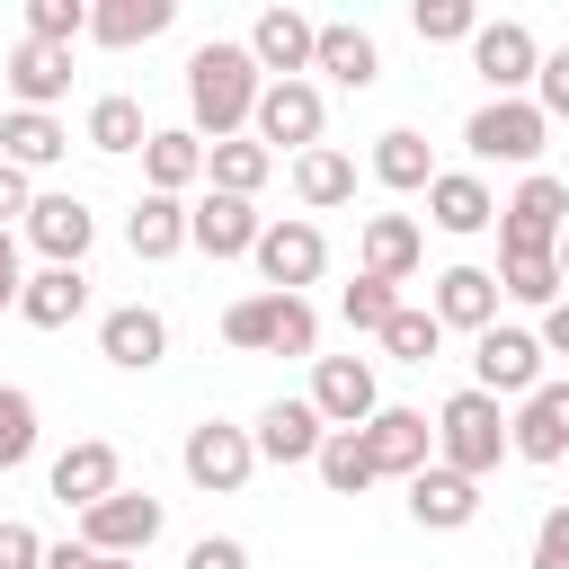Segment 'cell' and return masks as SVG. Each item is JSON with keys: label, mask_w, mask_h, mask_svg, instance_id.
Instances as JSON below:
<instances>
[{"label": "cell", "mask_w": 569, "mask_h": 569, "mask_svg": "<svg viewBox=\"0 0 569 569\" xmlns=\"http://www.w3.org/2000/svg\"><path fill=\"white\" fill-rule=\"evenodd\" d=\"M0 80H9V98H18V107L53 116V98L71 89V53H62V44H36V36H18V44H9V62H0Z\"/></svg>", "instance_id": "obj_17"}, {"label": "cell", "mask_w": 569, "mask_h": 569, "mask_svg": "<svg viewBox=\"0 0 569 569\" xmlns=\"http://www.w3.org/2000/svg\"><path fill=\"white\" fill-rule=\"evenodd\" d=\"M507 453L516 462H569V382L525 391V409L507 418Z\"/></svg>", "instance_id": "obj_11"}, {"label": "cell", "mask_w": 569, "mask_h": 569, "mask_svg": "<svg viewBox=\"0 0 569 569\" xmlns=\"http://www.w3.org/2000/svg\"><path fill=\"white\" fill-rule=\"evenodd\" d=\"M151 533H160V498H142V489H116V498H98V507L80 516V542H89L98 560H142Z\"/></svg>", "instance_id": "obj_9"}, {"label": "cell", "mask_w": 569, "mask_h": 569, "mask_svg": "<svg viewBox=\"0 0 569 569\" xmlns=\"http://www.w3.org/2000/svg\"><path fill=\"white\" fill-rule=\"evenodd\" d=\"M373 178H382V187H400V196H427V187H436V151H427V133L391 124V133L373 142Z\"/></svg>", "instance_id": "obj_31"}, {"label": "cell", "mask_w": 569, "mask_h": 569, "mask_svg": "<svg viewBox=\"0 0 569 569\" xmlns=\"http://www.w3.org/2000/svg\"><path fill=\"white\" fill-rule=\"evenodd\" d=\"M98 356H107V365H124V373H151V365L169 356V320H160L151 302H124V311H107V320H98Z\"/></svg>", "instance_id": "obj_19"}, {"label": "cell", "mask_w": 569, "mask_h": 569, "mask_svg": "<svg viewBox=\"0 0 569 569\" xmlns=\"http://www.w3.org/2000/svg\"><path fill=\"white\" fill-rule=\"evenodd\" d=\"M409 27H418V44H471L480 36V9L471 0H418Z\"/></svg>", "instance_id": "obj_38"}, {"label": "cell", "mask_w": 569, "mask_h": 569, "mask_svg": "<svg viewBox=\"0 0 569 569\" xmlns=\"http://www.w3.org/2000/svg\"><path fill=\"white\" fill-rule=\"evenodd\" d=\"M427 222L453 231V240H471V231L498 222V196L480 187V169H436V187H427Z\"/></svg>", "instance_id": "obj_21"}, {"label": "cell", "mask_w": 569, "mask_h": 569, "mask_svg": "<svg viewBox=\"0 0 569 569\" xmlns=\"http://www.w3.org/2000/svg\"><path fill=\"white\" fill-rule=\"evenodd\" d=\"M142 178H151V196H187V187L204 178V142H196V124H160V133L142 142Z\"/></svg>", "instance_id": "obj_28"}, {"label": "cell", "mask_w": 569, "mask_h": 569, "mask_svg": "<svg viewBox=\"0 0 569 569\" xmlns=\"http://www.w3.org/2000/svg\"><path fill=\"white\" fill-rule=\"evenodd\" d=\"M267 169H276V151L267 142H204V178H213V196H258L267 187Z\"/></svg>", "instance_id": "obj_32"}, {"label": "cell", "mask_w": 569, "mask_h": 569, "mask_svg": "<svg viewBox=\"0 0 569 569\" xmlns=\"http://www.w3.org/2000/svg\"><path fill=\"white\" fill-rule=\"evenodd\" d=\"M356 436H365L373 471H400V480H409V471H427V462H436V427H427V409H373Z\"/></svg>", "instance_id": "obj_13"}, {"label": "cell", "mask_w": 569, "mask_h": 569, "mask_svg": "<svg viewBox=\"0 0 569 569\" xmlns=\"http://www.w3.org/2000/svg\"><path fill=\"white\" fill-rule=\"evenodd\" d=\"M551 267H560V293H569V231H560V249H551Z\"/></svg>", "instance_id": "obj_51"}, {"label": "cell", "mask_w": 569, "mask_h": 569, "mask_svg": "<svg viewBox=\"0 0 569 569\" xmlns=\"http://www.w3.org/2000/svg\"><path fill=\"white\" fill-rule=\"evenodd\" d=\"M293 196H302L311 213L347 204V196H356V160H347V151H329V142H311V151L293 160Z\"/></svg>", "instance_id": "obj_33"}, {"label": "cell", "mask_w": 569, "mask_h": 569, "mask_svg": "<svg viewBox=\"0 0 569 569\" xmlns=\"http://www.w3.org/2000/svg\"><path fill=\"white\" fill-rule=\"evenodd\" d=\"M178 462H187V480L196 489H213V498H231L249 471H258V445H249V427H222V418H196L187 427V445H178Z\"/></svg>", "instance_id": "obj_7"}, {"label": "cell", "mask_w": 569, "mask_h": 569, "mask_svg": "<svg viewBox=\"0 0 569 569\" xmlns=\"http://www.w3.org/2000/svg\"><path fill=\"white\" fill-rule=\"evenodd\" d=\"M427 311H436V329H471L480 338V329H498V276L489 267H445Z\"/></svg>", "instance_id": "obj_22"}, {"label": "cell", "mask_w": 569, "mask_h": 569, "mask_svg": "<svg viewBox=\"0 0 569 569\" xmlns=\"http://www.w3.org/2000/svg\"><path fill=\"white\" fill-rule=\"evenodd\" d=\"M27 240L44 249V267H80L89 240H98V213H89L80 196H36V204H27Z\"/></svg>", "instance_id": "obj_15"}, {"label": "cell", "mask_w": 569, "mask_h": 569, "mask_svg": "<svg viewBox=\"0 0 569 569\" xmlns=\"http://www.w3.org/2000/svg\"><path fill=\"white\" fill-rule=\"evenodd\" d=\"M560 231H569V187L551 178V169H533L507 204H498V249H560Z\"/></svg>", "instance_id": "obj_5"}, {"label": "cell", "mask_w": 569, "mask_h": 569, "mask_svg": "<svg viewBox=\"0 0 569 569\" xmlns=\"http://www.w3.org/2000/svg\"><path fill=\"white\" fill-rule=\"evenodd\" d=\"M311 471H320V480H329L338 498H356V489H373V480H382L356 427H329V436H320V453H311Z\"/></svg>", "instance_id": "obj_35"}, {"label": "cell", "mask_w": 569, "mask_h": 569, "mask_svg": "<svg viewBox=\"0 0 569 569\" xmlns=\"http://www.w3.org/2000/svg\"><path fill=\"white\" fill-rule=\"evenodd\" d=\"M258 204H240V196H204V204H187V249H204V258H249L258 249Z\"/></svg>", "instance_id": "obj_18"}, {"label": "cell", "mask_w": 569, "mask_h": 569, "mask_svg": "<svg viewBox=\"0 0 569 569\" xmlns=\"http://www.w3.org/2000/svg\"><path fill=\"white\" fill-rule=\"evenodd\" d=\"M382 347H391L400 365H427V356L445 347V329H436V311H418V302H400V311L382 320Z\"/></svg>", "instance_id": "obj_39"}, {"label": "cell", "mask_w": 569, "mask_h": 569, "mask_svg": "<svg viewBox=\"0 0 569 569\" xmlns=\"http://www.w3.org/2000/svg\"><path fill=\"white\" fill-rule=\"evenodd\" d=\"M409 516H418L427 533H462V525L480 516V480H462V471L427 462V471H409Z\"/></svg>", "instance_id": "obj_20"}, {"label": "cell", "mask_w": 569, "mask_h": 569, "mask_svg": "<svg viewBox=\"0 0 569 569\" xmlns=\"http://www.w3.org/2000/svg\"><path fill=\"white\" fill-rule=\"evenodd\" d=\"M542 382V347H533V329H480L471 338V391H489V400H525Z\"/></svg>", "instance_id": "obj_10"}, {"label": "cell", "mask_w": 569, "mask_h": 569, "mask_svg": "<svg viewBox=\"0 0 569 569\" xmlns=\"http://www.w3.org/2000/svg\"><path fill=\"white\" fill-rule=\"evenodd\" d=\"M498 293H516V302H560V267L542 258V249H498Z\"/></svg>", "instance_id": "obj_36"}, {"label": "cell", "mask_w": 569, "mask_h": 569, "mask_svg": "<svg viewBox=\"0 0 569 569\" xmlns=\"http://www.w3.org/2000/svg\"><path fill=\"white\" fill-rule=\"evenodd\" d=\"M36 453V400L18 382H0V471H18Z\"/></svg>", "instance_id": "obj_40"}, {"label": "cell", "mask_w": 569, "mask_h": 569, "mask_svg": "<svg viewBox=\"0 0 569 569\" xmlns=\"http://www.w3.org/2000/svg\"><path fill=\"white\" fill-rule=\"evenodd\" d=\"M44 569H107L89 542H44Z\"/></svg>", "instance_id": "obj_50"}, {"label": "cell", "mask_w": 569, "mask_h": 569, "mask_svg": "<svg viewBox=\"0 0 569 569\" xmlns=\"http://www.w3.org/2000/svg\"><path fill=\"white\" fill-rule=\"evenodd\" d=\"M107 569H142V560H107Z\"/></svg>", "instance_id": "obj_52"}, {"label": "cell", "mask_w": 569, "mask_h": 569, "mask_svg": "<svg viewBox=\"0 0 569 569\" xmlns=\"http://www.w3.org/2000/svg\"><path fill=\"white\" fill-rule=\"evenodd\" d=\"M27 204H36L27 169H9V160H0V231H9V222H27Z\"/></svg>", "instance_id": "obj_47"}, {"label": "cell", "mask_w": 569, "mask_h": 569, "mask_svg": "<svg viewBox=\"0 0 569 569\" xmlns=\"http://www.w3.org/2000/svg\"><path fill=\"white\" fill-rule=\"evenodd\" d=\"M320 409L311 400H267L258 409V427H249V445H258V462H311L320 453Z\"/></svg>", "instance_id": "obj_23"}, {"label": "cell", "mask_w": 569, "mask_h": 569, "mask_svg": "<svg viewBox=\"0 0 569 569\" xmlns=\"http://www.w3.org/2000/svg\"><path fill=\"white\" fill-rule=\"evenodd\" d=\"M471 71L489 80V98H525L533 71H542L533 27H525V18H480V36H471Z\"/></svg>", "instance_id": "obj_6"}, {"label": "cell", "mask_w": 569, "mask_h": 569, "mask_svg": "<svg viewBox=\"0 0 569 569\" xmlns=\"http://www.w3.org/2000/svg\"><path fill=\"white\" fill-rule=\"evenodd\" d=\"M89 311V276L80 267H36L27 284H18V320L27 329H71Z\"/></svg>", "instance_id": "obj_24"}, {"label": "cell", "mask_w": 569, "mask_h": 569, "mask_svg": "<svg viewBox=\"0 0 569 569\" xmlns=\"http://www.w3.org/2000/svg\"><path fill=\"white\" fill-rule=\"evenodd\" d=\"M27 36L71 53V36H89V0H27Z\"/></svg>", "instance_id": "obj_41"}, {"label": "cell", "mask_w": 569, "mask_h": 569, "mask_svg": "<svg viewBox=\"0 0 569 569\" xmlns=\"http://www.w3.org/2000/svg\"><path fill=\"white\" fill-rule=\"evenodd\" d=\"M533 569H569V507H551L533 525Z\"/></svg>", "instance_id": "obj_45"}, {"label": "cell", "mask_w": 569, "mask_h": 569, "mask_svg": "<svg viewBox=\"0 0 569 569\" xmlns=\"http://www.w3.org/2000/svg\"><path fill=\"white\" fill-rule=\"evenodd\" d=\"M338 311H347V329H373V338H382V320L400 311V284H382V276H356V284L338 293Z\"/></svg>", "instance_id": "obj_42"}, {"label": "cell", "mask_w": 569, "mask_h": 569, "mask_svg": "<svg viewBox=\"0 0 569 569\" xmlns=\"http://www.w3.org/2000/svg\"><path fill=\"white\" fill-rule=\"evenodd\" d=\"M311 44H320V27H311L302 9H267V18L249 27V62H258V80H302V71H311Z\"/></svg>", "instance_id": "obj_14"}, {"label": "cell", "mask_w": 569, "mask_h": 569, "mask_svg": "<svg viewBox=\"0 0 569 569\" xmlns=\"http://www.w3.org/2000/svg\"><path fill=\"white\" fill-rule=\"evenodd\" d=\"M365 276H382V284H409L418 276V258H427V240H418V222L409 213H365Z\"/></svg>", "instance_id": "obj_25"}, {"label": "cell", "mask_w": 569, "mask_h": 569, "mask_svg": "<svg viewBox=\"0 0 569 569\" xmlns=\"http://www.w3.org/2000/svg\"><path fill=\"white\" fill-rule=\"evenodd\" d=\"M258 89H267V80H258L249 44H196V53H187V116H196V142H204V133H213V142H240Z\"/></svg>", "instance_id": "obj_1"}, {"label": "cell", "mask_w": 569, "mask_h": 569, "mask_svg": "<svg viewBox=\"0 0 569 569\" xmlns=\"http://www.w3.org/2000/svg\"><path fill=\"white\" fill-rule=\"evenodd\" d=\"M311 71H329L338 89H373V80H382V44H373L365 27H347V18H338V27H320Z\"/></svg>", "instance_id": "obj_27"}, {"label": "cell", "mask_w": 569, "mask_h": 569, "mask_svg": "<svg viewBox=\"0 0 569 569\" xmlns=\"http://www.w3.org/2000/svg\"><path fill=\"white\" fill-rule=\"evenodd\" d=\"M124 249H133L142 267L178 258V249H187V204H178V196H142V204L124 213Z\"/></svg>", "instance_id": "obj_29"}, {"label": "cell", "mask_w": 569, "mask_h": 569, "mask_svg": "<svg viewBox=\"0 0 569 569\" xmlns=\"http://www.w3.org/2000/svg\"><path fill=\"white\" fill-rule=\"evenodd\" d=\"M258 276H267V293H302V284H320V267H329V240H320V222H267L258 231Z\"/></svg>", "instance_id": "obj_8"}, {"label": "cell", "mask_w": 569, "mask_h": 569, "mask_svg": "<svg viewBox=\"0 0 569 569\" xmlns=\"http://www.w3.org/2000/svg\"><path fill=\"white\" fill-rule=\"evenodd\" d=\"M116 489H124V462H116V445H107V436H80L71 453H53V498H62V507H80V516H89V507H98V498H116Z\"/></svg>", "instance_id": "obj_16"}, {"label": "cell", "mask_w": 569, "mask_h": 569, "mask_svg": "<svg viewBox=\"0 0 569 569\" xmlns=\"http://www.w3.org/2000/svg\"><path fill=\"white\" fill-rule=\"evenodd\" d=\"M276 320H284V293H249V302L222 311V338L249 347V356H276Z\"/></svg>", "instance_id": "obj_37"}, {"label": "cell", "mask_w": 569, "mask_h": 569, "mask_svg": "<svg viewBox=\"0 0 569 569\" xmlns=\"http://www.w3.org/2000/svg\"><path fill=\"white\" fill-rule=\"evenodd\" d=\"M320 124H329V107H320V89H311V80H267V89H258V107H249V142L293 151V160L320 142Z\"/></svg>", "instance_id": "obj_4"}, {"label": "cell", "mask_w": 569, "mask_h": 569, "mask_svg": "<svg viewBox=\"0 0 569 569\" xmlns=\"http://www.w3.org/2000/svg\"><path fill=\"white\" fill-rule=\"evenodd\" d=\"M533 347H542V356H569V293H560V302L542 311V329H533Z\"/></svg>", "instance_id": "obj_48"}, {"label": "cell", "mask_w": 569, "mask_h": 569, "mask_svg": "<svg viewBox=\"0 0 569 569\" xmlns=\"http://www.w3.org/2000/svg\"><path fill=\"white\" fill-rule=\"evenodd\" d=\"M498 453H507V409L489 400V391H453L445 409H436V462L445 471H462V480H489L498 471Z\"/></svg>", "instance_id": "obj_2"}, {"label": "cell", "mask_w": 569, "mask_h": 569, "mask_svg": "<svg viewBox=\"0 0 569 569\" xmlns=\"http://www.w3.org/2000/svg\"><path fill=\"white\" fill-rule=\"evenodd\" d=\"M187 569H249V542H231V533H204V542L187 551Z\"/></svg>", "instance_id": "obj_46"}, {"label": "cell", "mask_w": 569, "mask_h": 569, "mask_svg": "<svg viewBox=\"0 0 569 569\" xmlns=\"http://www.w3.org/2000/svg\"><path fill=\"white\" fill-rule=\"evenodd\" d=\"M18 284H27V267H18V240L0 231V311H18Z\"/></svg>", "instance_id": "obj_49"}, {"label": "cell", "mask_w": 569, "mask_h": 569, "mask_svg": "<svg viewBox=\"0 0 569 569\" xmlns=\"http://www.w3.org/2000/svg\"><path fill=\"white\" fill-rule=\"evenodd\" d=\"M311 409H320V427H365V418L382 409L373 365H365V356H320V365H311Z\"/></svg>", "instance_id": "obj_12"}, {"label": "cell", "mask_w": 569, "mask_h": 569, "mask_svg": "<svg viewBox=\"0 0 569 569\" xmlns=\"http://www.w3.org/2000/svg\"><path fill=\"white\" fill-rule=\"evenodd\" d=\"M533 107H542V124H569V44L542 53V71H533Z\"/></svg>", "instance_id": "obj_43"}, {"label": "cell", "mask_w": 569, "mask_h": 569, "mask_svg": "<svg viewBox=\"0 0 569 569\" xmlns=\"http://www.w3.org/2000/svg\"><path fill=\"white\" fill-rule=\"evenodd\" d=\"M80 133H89V151H116V160L151 142V124H142V98H124V89H107V98L89 107V124H80Z\"/></svg>", "instance_id": "obj_34"}, {"label": "cell", "mask_w": 569, "mask_h": 569, "mask_svg": "<svg viewBox=\"0 0 569 569\" xmlns=\"http://www.w3.org/2000/svg\"><path fill=\"white\" fill-rule=\"evenodd\" d=\"M62 151H71V133H62L53 116H36V107H9V116H0V160H9V169H53Z\"/></svg>", "instance_id": "obj_30"}, {"label": "cell", "mask_w": 569, "mask_h": 569, "mask_svg": "<svg viewBox=\"0 0 569 569\" xmlns=\"http://www.w3.org/2000/svg\"><path fill=\"white\" fill-rule=\"evenodd\" d=\"M0 569H44V542H36V525L0 516Z\"/></svg>", "instance_id": "obj_44"}, {"label": "cell", "mask_w": 569, "mask_h": 569, "mask_svg": "<svg viewBox=\"0 0 569 569\" xmlns=\"http://www.w3.org/2000/svg\"><path fill=\"white\" fill-rule=\"evenodd\" d=\"M542 142H551V124H542L533 98H489V107H471V124H462V151H471V160H516V169H533Z\"/></svg>", "instance_id": "obj_3"}, {"label": "cell", "mask_w": 569, "mask_h": 569, "mask_svg": "<svg viewBox=\"0 0 569 569\" xmlns=\"http://www.w3.org/2000/svg\"><path fill=\"white\" fill-rule=\"evenodd\" d=\"M169 18H178V0H98V9H89V36H98L107 53H133V44L169 36Z\"/></svg>", "instance_id": "obj_26"}]
</instances>
